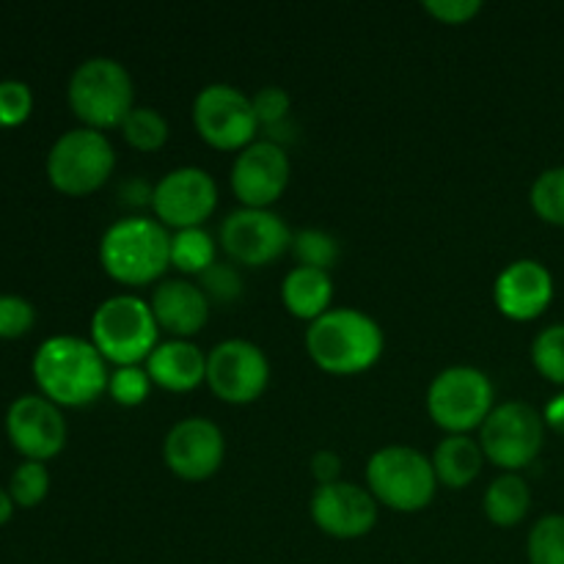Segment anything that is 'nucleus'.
Returning <instances> with one entry per match:
<instances>
[{"instance_id": "11", "label": "nucleus", "mask_w": 564, "mask_h": 564, "mask_svg": "<svg viewBox=\"0 0 564 564\" xmlns=\"http://www.w3.org/2000/svg\"><path fill=\"white\" fill-rule=\"evenodd\" d=\"M207 383L218 400L248 405L270 383L268 352L251 339H224L207 352Z\"/></svg>"}, {"instance_id": "2", "label": "nucleus", "mask_w": 564, "mask_h": 564, "mask_svg": "<svg viewBox=\"0 0 564 564\" xmlns=\"http://www.w3.org/2000/svg\"><path fill=\"white\" fill-rule=\"evenodd\" d=\"M383 347V328L361 308H328L306 330V352L328 375L364 372L378 364Z\"/></svg>"}, {"instance_id": "38", "label": "nucleus", "mask_w": 564, "mask_h": 564, "mask_svg": "<svg viewBox=\"0 0 564 564\" xmlns=\"http://www.w3.org/2000/svg\"><path fill=\"white\" fill-rule=\"evenodd\" d=\"M543 419H545V424H549V427H554L556 433L564 435V394H556L554 400L545 405Z\"/></svg>"}, {"instance_id": "23", "label": "nucleus", "mask_w": 564, "mask_h": 564, "mask_svg": "<svg viewBox=\"0 0 564 564\" xmlns=\"http://www.w3.org/2000/svg\"><path fill=\"white\" fill-rule=\"evenodd\" d=\"M485 516L496 523V527H516L527 518L529 507H532V490L521 474L505 471L496 477L485 490Z\"/></svg>"}, {"instance_id": "3", "label": "nucleus", "mask_w": 564, "mask_h": 564, "mask_svg": "<svg viewBox=\"0 0 564 564\" xmlns=\"http://www.w3.org/2000/svg\"><path fill=\"white\" fill-rule=\"evenodd\" d=\"M99 262L119 284H152L171 268L169 229L147 215L113 220L99 240Z\"/></svg>"}, {"instance_id": "13", "label": "nucleus", "mask_w": 564, "mask_h": 564, "mask_svg": "<svg viewBox=\"0 0 564 564\" xmlns=\"http://www.w3.org/2000/svg\"><path fill=\"white\" fill-rule=\"evenodd\" d=\"M220 246L237 264L262 268L292 246V231L273 209L237 207L220 224Z\"/></svg>"}, {"instance_id": "34", "label": "nucleus", "mask_w": 564, "mask_h": 564, "mask_svg": "<svg viewBox=\"0 0 564 564\" xmlns=\"http://www.w3.org/2000/svg\"><path fill=\"white\" fill-rule=\"evenodd\" d=\"M251 102H253V113H257L259 127H262V130H268V127H275V124H281V121L290 119L292 99L284 88H279V86L259 88V91L251 97Z\"/></svg>"}, {"instance_id": "17", "label": "nucleus", "mask_w": 564, "mask_h": 564, "mask_svg": "<svg viewBox=\"0 0 564 564\" xmlns=\"http://www.w3.org/2000/svg\"><path fill=\"white\" fill-rule=\"evenodd\" d=\"M9 438L28 460L55 457L66 444V422L58 405L42 394L17 397L6 413Z\"/></svg>"}, {"instance_id": "29", "label": "nucleus", "mask_w": 564, "mask_h": 564, "mask_svg": "<svg viewBox=\"0 0 564 564\" xmlns=\"http://www.w3.org/2000/svg\"><path fill=\"white\" fill-rule=\"evenodd\" d=\"M532 207L543 220L564 226V165L543 171L532 185Z\"/></svg>"}, {"instance_id": "9", "label": "nucleus", "mask_w": 564, "mask_h": 564, "mask_svg": "<svg viewBox=\"0 0 564 564\" xmlns=\"http://www.w3.org/2000/svg\"><path fill=\"white\" fill-rule=\"evenodd\" d=\"M545 419L527 402H501L479 427V446L494 466L518 474L543 449Z\"/></svg>"}, {"instance_id": "10", "label": "nucleus", "mask_w": 564, "mask_h": 564, "mask_svg": "<svg viewBox=\"0 0 564 564\" xmlns=\"http://www.w3.org/2000/svg\"><path fill=\"white\" fill-rule=\"evenodd\" d=\"M193 124L215 149H246L259 132V119L246 91L231 83H209L193 99Z\"/></svg>"}, {"instance_id": "7", "label": "nucleus", "mask_w": 564, "mask_h": 564, "mask_svg": "<svg viewBox=\"0 0 564 564\" xmlns=\"http://www.w3.org/2000/svg\"><path fill=\"white\" fill-rule=\"evenodd\" d=\"M496 389L488 372L468 364L446 367L427 389V413L449 435H468L482 427L494 411Z\"/></svg>"}, {"instance_id": "37", "label": "nucleus", "mask_w": 564, "mask_h": 564, "mask_svg": "<svg viewBox=\"0 0 564 564\" xmlns=\"http://www.w3.org/2000/svg\"><path fill=\"white\" fill-rule=\"evenodd\" d=\"M312 477L317 479L319 485H330V482H339V474H341V457L330 449H319L314 452L312 460Z\"/></svg>"}, {"instance_id": "15", "label": "nucleus", "mask_w": 564, "mask_h": 564, "mask_svg": "<svg viewBox=\"0 0 564 564\" xmlns=\"http://www.w3.org/2000/svg\"><path fill=\"white\" fill-rule=\"evenodd\" d=\"M290 154L284 147L268 141H253L231 163V191L242 207H264L275 204L290 185Z\"/></svg>"}, {"instance_id": "4", "label": "nucleus", "mask_w": 564, "mask_h": 564, "mask_svg": "<svg viewBox=\"0 0 564 564\" xmlns=\"http://www.w3.org/2000/svg\"><path fill=\"white\" fill-rule=\"evenodd\" d=\"M160 325L154 319L152 306L143 297L121 292L110 295L94 308L91 341L105 361L116 367H135L152 356L158 341Z\"/></svg>"}, {"instance_id": "39", "label": "nucleus", "mask_w": 564, "mask_h": 564, "mask_svg": "<svg viewBox=\"0 0 564 564\" xmlns=\"http://www.w3.org/2000/svg\"><path fill=\"white\" fill-rule=\"evenodd\" d=\"M11 512H14V499H11L9 490L0 488V523L9 521Z\"/></svg>"}, {"instance_id": "36", "label": "nucleus", "mask_w": 564, "mask_h": 564, "mask_svg": "<svg viewBox=\"0 0 564 564\" xmlns=\"http://www.w3.org/2000/svg\"><path fill=\"white\" fill-rule=\"evenodd\" d=\"M424 9L446 25H463L482 11V0H424Z\"/></svg>"}, {"instance_id": "8", "label": "nucleus", "mask_w": 564, "mask_h": 564, "mask_svg": "<svg viewBox=\"0 0 564 564\" xmlns=\"http://www.w3.org/2000/svg\"><path fill=\"white\" fill-rule=\"evenodd\" d=\"M116 152L102 130L75 127L55 138L47 152V176L58 191L83 196L108 182L113 174Z\"/></svg>"}, {"instance_id": "6", "label": "nucleus", "mask_w": 564, "mask_h": 564, "mask_svg": "<svg viewBox=\"0 0 564 564\" xmlns=\"http://www.w3.org/2000/svg\"><path fill=\"white\" fill-rule=\"evenodd\" d=\"M367 488L378 505L416 512L433 501L438 477L433 460L413 446H383L367 460Z\"/></svg>"}, {"instance_id": "28", "label": "nucleus", "mask_w": 564, "mask_h": 564, "mask_svg": "<svg viewBox=\"0 0 564 564\" xmlns=\"http://www.w3.org/2000/svg\"><path fill=\"white\" fill-rule=\"evenodd\" d=\"M532 361L545 380L564 386V323L540 330L532 341Z\"/></svg>"}, {"instance_id": "25", "label": "nucleus", "mask_w": 564, "mask_h": 564, "mask_svg": "<svg viewBox=\"0 0 564 564\" xmlns=\"http://www.w3.org/2000/svg\"><path fill=\"white\" fill-rule=\"evenodd\" d=\"M121 135L138 152H154L169 141V121L158 108H132L121 124Z\"/></svg>"}, {"instance_id": "1", "label": "nucleus", "mask_w": 564, "mask_h": 564, "mask_svg": "<svg viewBox=\"0 0 564 564\" xmlns=\"http://www.w3.org/2000/svg\"><path fill=\"white\" fill-rule=\"evenodd\" d=\"M33 378L47 400L55 405L80 408L108 391V361L80 336H50L33 356Z\"/></svg>"}, {"instance_id": "14", "label": "nucleus", "mask_w": 564, "mask_h": 564, "mask_svg": "<svg viewBox=\"0 0 564 564\" xmlns=\"http://www.w3.org/2000/svg\"><path fill=\"white\" fill-rule=\"evenodd\" d=\"M224 430L207 416H185L165 433L163 460L182 479H209L224 463Z\"/></svg>"}, {"instance_id": "19", "label": "nucleus", "mask_w": 564, "mask_h": 564, "mask_svg": "<svg viewBox=\"0 0 564 564\" xmlns=\"http://www.w3.org/2000/svg\"><path fill=\"white\" fill-rule=\"evenodd\" d=\"M149 306H152L160 328L174 334V339H191L209 319V297L204 295L196 281L187 279L160 281Z\"/></svg>"}, {"instance_id": "22", "label": "nucleus", "mask_w": 564, "mask_h": 564, "mask_svg": "<svg viewBox=\"0 0 564 564\" xmlns=\"http://www.w3.org/2000/svg\"><path fill=\"white\" fill-rule=\"evenodd\" d=\"M430 460H433L438 482L457 490L468 488V485L479 477L485 452L482 446H479V441H474L471 435H446V438L435 446Z\"/></svg>"}, {"instance_id": "30", "label": "nucleus", "mask_w": 564, "mask_h": 564, "mask_svg": "<svg viewBox=\"0 0 564 564\" xmlns=\"http://www.w3.org/2000/svg\"><path fill=\"white\" fill-rule=\"evenodd\" d=\"M50 490V471L44 463L25 460L14 468L9 482V494L14 505L20 507H36L39 501L47 496Z\"/></svg>"}, {"instance_id": "18", "label": "nucleus", "mask_w": 564, "mask_h": 564, "mask_svg": "<svg viewBox=\"0 0 564 564\" xmlns=\"http://www.w3.org/2000/svg\"><path fill=\"white\" fill-rule=\"evenodd\" d=\"M554 297V275L538 259H516L494 284V301L505 317L527 323L540 317Z\"/></svg>"}, {"instance_id": "5", "label": "nucleus", "mask_w": 564, "mask_h": 564, "mask_svg": "<svg viewBox=\"0 0 564 564\" xmlns=\"http://www.w3.org/2000/svg\"><path fill=\"white\" fill-rule=\"evenodd\" d=\"M66 97L77 119L86 121V127H94V130L121 127L130 110L135 108L130 72L121 61L108 58V55H94L83 61L72 72Z\"/></svg>"}, {"instance_id": "26", "label": "nucleus", "mask_w": 564, "mask_h": 564, "mask_svg": "<svg viewBox=\"0 0 564 564\" xmlns=\"http://www.w3.org/2000/svg\"><path fill=\"white\" fill-rule=\"evenodd\" d=\"M292 253H295L297 264L303 268L330 270L339 262V240L330 231L323 229H301L292 235Z\"/></svg>"}, {"instance_id": "35", "label": "nucleus", "mask_w": 564, "mask_h": 564, "mask_svg": "<svg viewBox=\"0 0 564 564\" xmlns=\"http://www.w3.org/2000/svg\"><path fill=\"white\" fill-rule=\"evenodd\" d=\"M36 319V308L20 295H0V336L14 339L22 336Z\"/></svg>"}, {"instance_id": "27", "label": "nucleus", "mask_w": 564, "mask_h": 564, "mask_svg": "<svg viewBox=\"0 0 564 564\" xmlns=\"http://www.w3.org/2000/svg\"><path fill=\"white\" fill-rule=\"evenodd\" d=\"M529 564H564V516H543L527 540Z\"/></svg>"}, {"instance_id": "20", "label": "nucleus", "mask_w": 564, "mask_h": 564, "mask_svg": "<svg viewBox=\"0 0 564 564\" xmlns=\"http://www.w3.org/2000/svg\"><path fill=\"white\" fill-rule=\"evenodd\" d=\"M152 383L165 391H193L207 380V352L191 339L160 341L147 358Z\"/></svg>"}, {"instance_id": "16", "label": "nucleus", "mask_w": 564, "mask_h": 564, "mask_svg": "<svg viewBox=\"0 0 564 564\" xmlns=\"http://www.w3.org/2000/svg\"><path fill=\"white\" fill-rule=\"evenodd\" d=\"M308 510H312V521L325 534L339 540L364 538L378 523V499L369 494V488L345 482V479L317 485Z\"/></svg>"}, {"instance_id": "31", "label": "nucleus", "mask_w": 564, "mask_h": 564, "mask_svg": "<svg viewBox=\"0 0 564 564\" xmlns=\"http://www.w3.org/2000/svg\"><path fill=\"white\" fill-rule=\"evenodd\" d=\"M149 389H152V378H149L147 369L135 367H116L110 372L108 380V394L110 400L119 402L124 408H135L141 402H147Z\"/></svg>"}, {"instance_id": "21", "label": "nucleus", "mask_w": 564, "mask_h": 564, "mask_svg": "<svg viewBox=\"0 0 564 564\" xmlns=\"http://www.w3.org/2000/svg\"><path fill=\"white\" fill-rule=\"evenodd\" d=\"M281 301L290 308V314L314 323V319L328 312L330 301H334V281H330V273L328 270L295 264L284 275V281H281Z\"/></svg>"}, {"instance_id": "32", "label": "nucleus", "mask_w": 564, "mask_h": 564, "mask_svg": "<svg viewBox=\"0 0 564 564\" xmlns=\"http://www.w3.org/2000/svg\"><path fill=\"white\" fill-rule=\"evenodd\" d=\"M198 286L204 290V295L209 297V303H231L242 295V279L231 264L215 262L213 268L204 270L198 275Z\"/></svg>"}, {"instance_id": "24", "label": "nucleus", "mask_w": 564, "mask_h": 564, "mask_svg": "<svg viewBox=\"0 0 564 564\" xmlns=\"http://www.w3.org/2000/svg\"><path fill=\"white\" fill-rule=\"evenodd\" d=\"M215 253H218L215 237L204 226L180 229L171 235V264L180 273L202 275L204 270L215 264Z\"/></svg>"}, {"instance_id": "12", "label": "nucleus", "mask_w": 564, "mask_h": 564, "mask_svg": "<svg viewBox=\"0 0 564 564\" xmlns=\"http://www.w3.org/2000/svg\"><path fill=\"white\" fill-rule=\"evenodd\" d=\"M218 207V185L209 171L198 165H180L158 180L152 187L154 218L165 229H193L202 226Z\"/></svg>"}, {"instance_id": "33", "label": "nucleus", "mask_w": 564, "mask_h": 564, "mask_svg": "<svg viewBox=\"0 0 564 564\" xmlns=\"http://www.w3.org/2000/svg\"><path fill=\"white\" fill-rule=\"evenodd\" d=\"M33 108L31 86L22 80H0V127L20 124Z\"/></svg>"}]
</instances>
